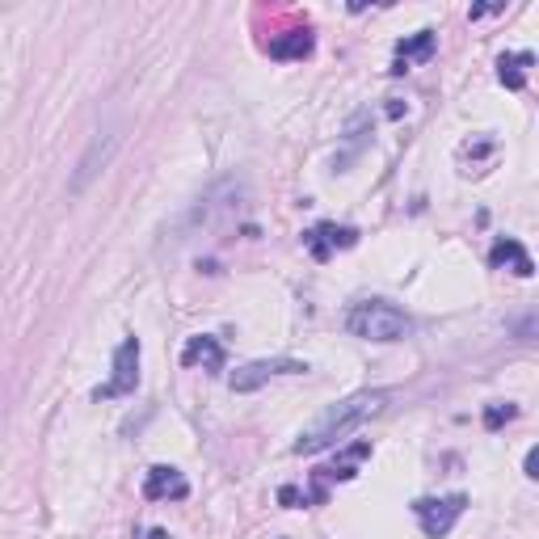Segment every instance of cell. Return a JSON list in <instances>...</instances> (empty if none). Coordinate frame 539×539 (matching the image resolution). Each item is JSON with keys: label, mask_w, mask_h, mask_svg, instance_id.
<instances>
[{"label": "cell", "mask_w": 539, "mask_h": 539, "mask_svg": "<svg viewBox=\"0 0 539 539\" xmlns=\"http://www.w3.org/2000/svg\"><path fill=\"white\" fill-rule=\"evenodd\" d=\"M278 502L295 510V506H308V493H299V489H291V485H287V489H278Z\"/></svg>", "instance_id": "9a60e30c"}, {"label": "cell", "mask_w": 539, "mask_h": 539, "mask_svg": "<svg viewBox=\"0 0 539 539\" xmlns=\"http://www.w3.org/2000/svg\"><path fill=\"white\" fill-rule=\"evenodd\" d=\"M535 64L531 51H518V55H502L497 59V76H502L506 89H523L527 85V68Z\"/></svg>", "instance_id": "4fadbf2b"}, {"label": "cell", "mask_w": 539, "mask_h": 539, "mask_svg": "<svg viewBox=\"0 0 539 539\" xmlns=\"http://www.w3.org/2000/svg\"><path fill=\"white\" fill-rule=\"evenodd\" d=\"M228 363V350L219 346V337H190L186 350H182V367H203V371H224Z\"/></svg>", "instance_id": "ba28073f"}, {"label": "cell", "mask_w": 539, "mask_h": 539, "mask_svg": "<svg viewBox=\"0 0 539 539\" xmlns=\"http://www.w3.org/2000/svg\"><path fill=\"white\" fill-rule=\"evenodd\" d=\"M312 47H316L312 30H291V34L270 38V59H308Z\"/></svg>", "instance_id": "7c38bea8"}, {"label": "cell", "mask_w": 539, "mask_h": 539, "mask_svg": "<svg viewBox=\"0 0 539 539\" xmlns=\"http://www.w3.org/2000/svg\"><path fill=\"white\" fill-rule=\"evenodd\" d=\"M514 417H518L514 405H489L485 409V430H502L506 422H514Z\"/></svg>", "instance_id": "5bb4252c"}, {"label": "cell", "mask_w": 539, "mask_h": 539, "mask_svg": "<svg viewBox=\"0 0 539 539\" xmlns=\"http://www.w3.org/2000/svg\"><path fill=\"white\" fill-rule=\"evenodd\" d=\"M139 388V337H123L114 350V375L110 384H102L93 396L97 401H118V396H131Z\"/></svg>", "instance_id": "277c9868"}, {"label": "cell", "mask_w": 539, "mask_h": 539, "mask_svg": "<svg viewBox=\"0 0 539 539\" xmlns=\"http://www.w3.org/2000/svg\"><path fill=\"white\" fill-rule=\"evenodd\" d=\"M388 401H392V392H388V388H375V392H354V396H346V401L329 405L304 434H299L295 455H321V451L337 447V443H342V438H350L354 430H363L371 417L384 413Z\"/></svg>", "instance_id": "6da1fadb"}, {"label": "cell", "mask_w": 539, "mask_h": 539, "mask_svg": "<svg viewBox=\"0 0 539 539\" xmlns=\"http://www.w3.org/2000/svg\"><path fill=\"white\" fill-rule=\"evenodd\" d=\"M527 476H539V455L527 451Z\"/></svg>", "instance_id": "2e32d148"}, {"label": "cell", "mask_w": 539, "mask_h": 539, "mask_svg": "<svg viewBox=\"0 0 539 539\" xmlns=\"http://www.w3.org/2000/svg\"><path fill=\"white\" fill-rule=\"evenodd\" d=\"M144 497H148V502H186V497H190V481L177 468L156 464L144 476Z\"/></svg>", "instance_id": "8992f818"}, {"label": "cell", "mask_w": 539, "mask_h": 539, "mask_svg": "<svg viewBox=\"0 0 539 539\" xmlns=\"http://www.w3.org/2000/svg\"><path fill=\"white\" fill-rule=\"evenodd\" d=\"M152 539H169V535L165 531H152Z\"/></svg>", "instance_id": "e0dca14e"}, {"label": "cell", "mask_w": 539, "mask_h": 539, "mask_svg": "<svg viewBox=\"0 0 539 539\" xmlns=\"http://www.w3.org/2000/svg\"><path fill=\"white\" fill-rule=\"evenodd\" d=\"M118 148V135H106V139H93V148L85 152V161L76 165V177H72V194H81L97 173L106 169V161H110V152Z\"/></svg>", "instance_id": "30bf717a"}, {"label": "cell", "mask_w": 539, "mask_h": 539, "mask_svg": "<svg viewBox=\"0 0 539 539\" xmlns=\"http://www.w3.org/2000/svg\"><path fill=\"white\" fill-rule=\"evenodd\" d=\"M468 510V497L464 493H451V497H422V502H413V514L417 523H422V531L430 539H443L451 535V527L459 523V514Z\"/></svg>", "instance_id": "3957f363"}, {"label": "cell", "mask_w": 539, "mask_h": 539, "mask_svg": "<svg viewBox=\"0 0 539 539\" xmlns=\"http://www.w3.org/2000/svg\"><path fill=\"white\" fill-rule=\"evenodd\" d=\"M354 241H358V232L354 228H337V224H316L304 236V245H308V253L316 257V262H329L337 249H350Z\"/></svg>", "instance_id": "52a82bcc"}, {"label": "cell", "mask_w": 539, "mask_h": 539, "mask_svg": "<svg viewBox=\"0 0 539 539\" xmlns=\"http://www.w3.org/2000/svg\"><path fill=\"white\" fill-rule=\"evenodd\" d=\"M489 266H493V270H502V266H506V270H514L518 278H531V274H535L531 253H527L523 245H518L514 236H502V241H497V245L489 249Z\"/></svg>", "instance_id": "8fae6325"}, {"label": "cell", "mask_w": 539, "mask_h": 539, "mask_svg": "<svg viewBox=\"0 0 539 539\" xmlns=\"http://www.w3.org/2000/svg\"><path fill=\"white\" fill-rule=\"evenodd\" d=\"M434 47H438V34H434V30H417V34H409V38H401V43H396V64H392V72H409L413 64H426V59L434 55Z\"/></svg>", "instance_id": "9c48e42d"}, {"label": "cell", "mask_w": 539, "mask_h": 539, "mask_svg": "<svg viewBox=\"0 0 539 539\" xmlns=\"http://www.w3.org/2000/svg\"><path fill=\"white\" fill-rule=\"evenodd\" d=\"M308 363H299V358H257V363H245L241 371H232V392H253V388H262L266 379L274 375H304Z\"/></svg>", "instance_id": "5b68a950"}, {"label": "cell", "mask_w": 539, "mask_h": 539, "mask_svg": "<svg viewBox=\"0 0 539 539\" xmlns=\"http://www.w3.org/2000/svg\"><path fill=\"white\" fill-rule=\"evenodd\" d=\"M409 329L413 321L388 299H367V304H354L346 312V333L363 337V342H405Z\"/></svg>", "instance_id": "7a4b0ae2"}]
</instances>
